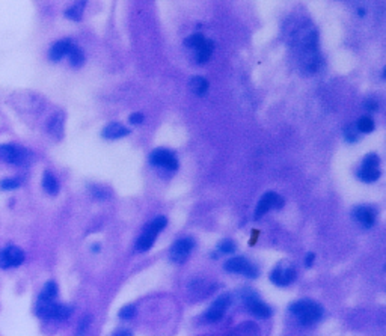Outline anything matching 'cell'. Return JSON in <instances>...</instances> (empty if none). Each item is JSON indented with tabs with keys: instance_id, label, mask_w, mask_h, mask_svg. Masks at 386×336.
Wrapping results in <instances>:
<instances>
[{
	"instance_id": "6da1fadb",
	"label": "cell",
	"mask_w": 386,
	"mask_h": 336,
	"mask_svg": "<svg viewBox=\"0 0 386 336\" xmlns=\"http://www.w3.org/2000/svg\"><path fill=\"white\" fill-rule=\"evenodd\" d=\"M290 312H293L299 318V323L303 326H311L317 323L323 315V308L318 303L311 300H300L290 304Z\"/></svg>"
},
{
	"instance_id": "7a4b0ae2",
	"label": "cell",
	"mask_w": 386,
	"mask_h": 336,
	"mask_svg": "<svg viewBox=\"0 0 386 336\" xmlns=\"http://www.w3.org/2000/svg\"><path fill=\"white\" fill-rule=\"evenodd\" d=\"M71 308L61 303H45L37 304V314L43 318H53V320H67L71 315Z\"/></svg>"
},
{
	"instance_id": "3957f363",
	"label": "cell",
	"mask_w": 386,
	"mask_h": 336,
	"mask_svg": "<svg viewBox=\"0 0 386 336\" xmlns=\"http://www.w3.org/2000/svg\"><path fill=\"white\" fill-rule=\"evenodd\" d=\"M193 246H195V241L189 237L176 240L173 243V246L171 248V252H169L171 261L175 262V264H183L189 258Z\"/></svg>"
},
{
	"instance_id": "277c9868",
	"label": "cell",
	"mask_w": 386,
	"mask_h": 336,
	"mask_svg": "<svg viewBox=\"0 0 386 336\" xmlns=\"http://www.w3.org/2000/svg\"><path fill=\"white\" fill-rule=\"evenodd\" d=\"M150 163L159 168H165L168 170H176L178 168V162L173 156V152L165 148H159L154 149L150 154Z\"/></svg>"
},
{
	"instance_id": "5b68a950",
	"label": "cell",
	"mask_w": 386,
	"mask_h": 336,
	"mask_svg": "<svg viewBox=\"0 0 386 336\" xmlns=\"http://www.w3.org/2000/svg\"><path fill=\"white\" fill-rule=\"evenodd\" d=\"M225 270L231 271V273H239V274H245V276L254 279L258 276V270L245 258V256H235L231 258L229 261H226L225 264Z\"/></svg>"
},
{
	"instance_id": "8992f818",
	"label": "cell",
	"mask_w": 386,
	"mask_h": 336,
	"mask_svg": "<svg viewBox=\"0 0 386 336\" xmlns=\"http://www.w3.org/2000/svg\"><path fill=\"white\" fill-rule=\"evenodd\" d=\"M26 255L23 249L17 246H8L6 249L0 251V268H9V267H18L24 262Z\"/></svg>"
},
{
	"instance_id": "52a82bcc",
	"label": "cell",
	"mask_w": 386,
	"mask_h": 336,
	"mask_svg": "<svg viewBox=\"0 0 386 336\" xmlns=\"http://www.w3.org/2000/svg\"><path fill=\"white\" fill-rule=\"evenodd\" d=\"M284 207V198L276 195L275 192H267L262 195L257 205L255 211V219H259L262 214H265L267 211H270L272 208H282Z\"/></svg>"
},
{
	"instance_id": "ba28073f",
	"label": "cell",
	"mask_w": 386,
	"mask_h": 336,
	"mask_svg": "<svg viewBox=\"0 0 386 336\" xmlns=\"http://www.w3.org/2000/svg\"><path fill=\"white\" fill-rule=\"evenodd\" d=\"M26 159V152L11 143H3L0 145V160L5 163H12V165H18Z\"/></svg>"
},
{
	"instance_id": "9c48e42d",
	"label": "cell",
	"mask_w": 386,
	"mask_h": 336,
	"mask_svg": "<svg viewBox=\"0 0 386 336\" xmlns=\"http://www.w3.org/2000/svg\"><path fill=\"white\" fill-rule=\"evenodd\" d=\"M294 279H296V268L291 267V265L290 267L278 265L270 273V281L275 285H279V287H287L291 282H294Z\"/></svg>"
},
{
	"instance_id": "30bf717a",
	"label": "cell",
	"mask_w": 386,
	"mask_h": 336,
	"mask_svg": "<svg viewBox=\"0 0 386 336\" xmlns=\"http://www.w3.org/2000/svg\"><path fill=\"white\" fill-rule=\"evenodd\" d=\"M353 217L358 220L362 226L371 228L376 223V211L371 207H356L353 210Z\"/></svg>"
},
{
	"instance_id": "8fae6325",
	"label": "cell",
	"mask_w": 386,
	"mask_h": 336,
	"mask_svg": "<svg viewBox=\"0 0 386 336\" xmlns=\"http://www.w3.org/2000/svg\"><path fill=\"white\" fill-rule=\"evenodd\" d=\"M73 45H74V44H73L71 40H61V41L54 42V44L51 45L50 51H48L50 59L53 60V62H57V60H61L64 56H67V54L70 53V50H71Z\"/></svg>"
},
{
	"instance_id": "7c38bea8",
	"label": "cell",
	"mask_w": 386,
	"mask_h": 336,
	"mask_svg": "<svg viewBox=\"0 0 386 336\" xmlns=\"http://www.w3.org/2000/svg\"><path fill=\"white\" fill-rule=\"evenodd\" d=\"M213 50H214V42L209 38H205V41L195 50L196 51V62L201 64V65L207 64L213 54Z\"/></svg>"
},
{
	"instance_id": "4fadbf2b",
	"label": "cell",
	"mask_w": 386,
	"mask_h": 336,
	"mask_svg": "<svg viewBox=\"0 0 386 336\" xmlns=\"http://www.w3.org/2000/svg\"><path fill=\"white\" fill-rule=\"evenodd\" d=\"M130 133V130L121 124H118V122H112V124L106 126L103 128V137L104 139H121L124 136H127Z\"/></svg>"
},
{
	"instance_id": "5bb4252c",
	"label": "cell",
	"mask_w": 386,
	"mask_h": 336,
	"mask_svg": "<svg viewBox=\"0 0 386 336\" xmlns=\"http://www.w3.org/2000/svg\"><path fill=\"white\" fill-rule=\"evenodd\" d=\"M248 309L251 311V314H254L255 317H259V318H267L272 314V309L267 306L265 303L255 300V298L248 300Z\"/></svg>"
},
{
	"instance_id": "9a60e30c",
	"label": "cell",
	"mask_w": 386,
	"mask_h": 336,
	"mask_svg": "<svg viewBox=\"0 0 386 336\" xmlns=\"http://www.w3.org/2000/svg\"><path fill=\"white\" fill-rule=\"evenodd\" d=\"M57 297V285L56 282H47L38 297V304H45V303H53L54 298Z\"/></svg>"
},
{
	"instance_id": "2e32d148",
	"label": "cell",
	"mask_w": 386,
	"mask_h": 336,
	"mask_svg": "<svg viewBox=\"0 0 386 336\" xmlns=\"http://www.w3.org/2000/svg\"><path fill=\"white\" fill-rule=\"evenodd\" d=\"M209 87H210V83L207 79H204L202 76H195L192 77L190 80V89L192 92L198 97H202L205 95L207 92H209Z\"/></svg>"
},
{
	"instance_id": "e0dca14e",
	"label": "cell",
	"mask_w": 386,
	"mask_h": 336,
	"mask_svg": "<svg viewBox=\"0 0 386 336\" xmlns=\"http://www.w3.org/2000/svg\"><path fill=\"white\" fill-rule=\"evenodd\" d=\"M64 130V115L62 113H54L48 121V133L54 137H61Z\"/></svg>"
},
{
	"instance_id": "ac0fdd59",
	"label": "cell",
	"mask_w": 386,
	"mask_h": 336,
	"mask_svg": "<svg viewBox=\"0 0 386 336\" xmlns=\"http://www.w3.org/2000/svg\"><path fill=\"white\" fill-rule=\"evenodd\" d=\"M43 187L51 196H56L59 193V182H57L56 176L51 172H45L44 173V176H43Z\"/></svg>"
},
{
	"instance_id": "d6986e66",
	"label": "cell",
	"mask_w": 386,
	"mask_h": 336,
	"mask_svg": "<svg viewBox=\"0 0 386 336\" xmlns=\"http://www.w3.org/2000/svg\"><path fill=\"white\" fill-rule=\"evenodd\" d=\"M154 241H156V235H153V234H150V232L143 231V234H142V235L137 238V241H136V249H137L139 252H146V251H150V249L153 248Z\"/></svg>"
},
{
	"instance_id": "ffe728a7",
	"label": "cell",
	"mask_w": 386,
	"mask_h": 336,
	"mask_svg": "<svg viewBox=\"0 0 386 336\" xmlns=\"http://www.w3.org/2000/svg\"><path fill=\"white\" fill-rule=\"evenodd\" d=\"M166 225H168V219L163 217V216H159V217H156L154 220H151L150 223H148L143 231H146V232H150V234L157 237V234H160L166 228Z\"/></svg>"
},
{
	"instance_id": "44dd1931",
	"label": "cell",
	"mask_w": 386,
	"mask_h": 336,
	"mask_svg": "<svg viewBox=\"0 0 386 336\" xmlns=\"http://www.w3.org/2000/svg\"><path fill=\"white\" fill-rule=\"evenodd\" d=\"M358 175H359V178H361L362 181H365V182H374V181L379 179L380 170H379V168H361V170H359Z\"/></svg>"
},
{
	"instance_id": "7402d4cb",
	"label": "cell",
	"mask_w": 386,
	"mask_h": 336,
	"mask_svg": "<svg viewBox=\"0 0 386 336\" xmlns=\"http://www.w3.org/2000/svg\"><path fill=\"white\" fill-rule=\"evenodd\" d=\"M356 128H358L359 133H365V134L371 133L374 130V119L371 116H368V115L361 116L359 121H358V124H356Z\"/></svg>"
},
{
	"instance_id": "603a6c76",
	"label": "cell",
	"mask_w": 386,
	"mask_h": 336,
	"mask_svg": "<svg viewBox=\"0 0 386 336\" xmlns=\"http://www.w3.org/2000/svg\"><path fill=\"white\" fill-rule=\"evenodd\" d=\"M68 56H70V64H71L73 67H82V65H83V62H85V54H83V51H82L77 45H73V47H71Z\"/></svg>"
},
{
	"instance_id": "cb8c5ba5",
	"label": "cell",
	"mask_w": 386,
	"mask_h": 336,
	"mask_svg": "<svg viewBox=\"0 0 386 336\" xmlns=\"http://www.w3.org/2000/svg\"><path fill=\"white\" fill-rule=\"evenodd\" d=\"M86 3L85 2H79L73 6H70L67 11H65V17H68L70 20H74V21H80L82 20V15H83V6Z\"/></svg>"
},
{
	"instance_id": "d4e9b609",
	"label": "cell",
	"mask_w": 386,
	"mask_h": 336,
	"mask_svg": "<svg viewBox=\"0 0 386 336\" xmlns=\"http://www.w3.org/2000/svg\"><path fill=\"white\" fill-rule=\"evenodd\" d=\"M223 311H220V309H217V308H210L209 311L205 312V320L207 321H212V323H217V321H220L222 318H223Z\"/></svg>"
},
{
	"instance_id": "484cf974",
	"label": "cell",
	"mask_w": 386,
	"mask_h": 336,
	"mask_svg": "<svg viewBox=\"0 0 386 336\" xmlns=\"http://www.w3.org/2000/svg\"><path fill=\"white\" fill-rule=\"evenodd\" d=\"M204 41H205V37H204L202 34H193V35H190V37L186 40V45H187L189 48L196 50Z\"/></svg>"
},
{
	"instance_id": "4316f807",
	"label": "cell",
	"mask_w": 386,
	"mask_h": 336,
	"mask_svg": "<svg viewBox=\"0 0 386 336\" xmlns=\"http://www.w3.org/2000/svg\"><path fill=\"white\" fill-rule=\"evenodd\" d=\"M21 186V179L20 178H5V179H2L0 181V187L2 189H8V190H11V189H17V187H20Z\"/></svg>"
},
{
	"instance_id": "83f0119b",
	"label": "cell",
	"mask_w": 386,
	"mask_h": 336,
	"mask_svg": "<svg viewBox=\"0 0 386 336\" xmlns=\"http://www.w3.org/2000/svg\"><path fill=\"white\" fill-rule=\"evenodd\" d=\"M229 303H231V297H229L228 294H223V295H220V297L213 303V308H217V309H220V311L225 312V309L229 306Z\"/></svg>"
},
{
	"instance_id": "f1b7e54d",
	"label": "cell",
	"mask_w": 386,
	"mask_h": 336,
	"mask_svg": "<svg viewBox=\"0 0 386 336\" xmlns=\"http://www.w3.org/2000/svg\"><path fill=\"white\" fill-rule=\"evenodd\" d=\"M358 128H356V126H353V124H348L347 127H345V130H344V136H345V139L348 140V142H356L358 140Z\"/></svg>"
},
{
	"instance_id": "f546056e",
	"label": "cell",
	"mask_w": 386,
	"mask_h": 336,
	"mask_svg": "<svg viewBox=\"0 0 386 336\" xmlns=\"http://www.w3.org/2000/svg\"><path fill=\"white\" fill-rule=\"evenodd\" d=\"M136 314V306L134 304H127L120 311V318L121 320H131Z\"/></svg>"
},
{
	"instance_id": "4dcf8cb0",
	"label": "cell",
	"mask_w": 386,
	"mask_h": 336,
	"mask_svg": "<svg viewBox=\"0 0 386 336\" xmlns=\"http://www.w3.org/2000/svg\"><path fill=\"white\" fill-rule=\"evenodd\" d=\"M380 159L377 154H368L364 162H362V168H379Z\"/></svg>"
},
{
	"instance_id": "1f68e13d",
	"label": "cell",
	"mask_w": 386,
	"mask_h": 336,
	"mask_svg": "<svg viewBox=\"0 0 386 336\" xmlns=\"http://www.w3.org/2000/svg\"><path fill=\"white\" fill-rule=\"evenodd\" d=\"M91 315H86L80 320L79 327H77V336H83L86 333V330L89 329V324H91Z\"/></svg>"
},
{
	"instance_id": "d6a6232c",
	"label": "cell",
	"mask_w": 386,
	"mask_h": 336,
	"mask_svg": "<svg viewBox=\"0 0 386 336\" xmlns=\"http://www.w3.org/2000/svg\"><path fill=\"white\" fill-rule=\"evenodd\" d=\"M235 251V244L231 241V240H225L219 244V252L223 253V255H228V253H232Z\"/></svg>"
},
{
	"instance_id": "836d02e7",
	"label": "cell",
	"mask_w": 386,
	"mask_h": 336,
	"mask_svg": "<svg viewBox=\"0 0 386 336\" xmlns=\"http://www.w3.org/2000/svg\"><path fill=\"white\" fill-rule=\"evenodd\" d=\"M143 119H145V116H143L142 113H139V112H136V113H131V115H130V118H129V121L131 122V124H134V126H137V124H142V122H143Z\"/></svg>"
},
{
	"instance_id": "e575fe53",
	"label": "cell",
	"mask_w": 386,
	"mask_h": 336,
	"mask_svg": "<svg viewBox=\"0 0 386 336\" xmlns=\"http://www.w3.org/2000/svg\"><path fill=\"white\" fill-rule=\"evenodd\" d=\"M112 336H133V335H131V332L127 330V329H120V330H116Z\"/></svg>"
},
{
	"instance_id": "d590c367",
	"label": "cell",
	"mask_w": 386,
	"mask_h": 336,
	"mask_svg": "<svg viewBox=\"0 0 386 336\" xmlns=\"http://www.w3.org/2000/svg\"><path fill=\"white\" fill-rule=\"evenodd\" d=\"M379 104H377V101H374V100H367L365 101V107L368 109V110H377L379 107H377Z\"/></svg>"
},
{
	"instance_id": "8d00e7d4",
	"label": "cell",
	"mask_w": 386,
	"mask_h": 336,
	"mask_svg": "<svg viewBox=\"0 0 386 336\" xmlns=\"http://www.w3.org/2000/svg\"><path fill=\"white\" fill-rule=\"evenodd\" d=\"M314 258H315V253H309V255L306 256V265H308V267H311V265H312V261H314Z\"/></svg>"
},
{
	"instance_id": "74e56055",
	"label": "cell",
	"mask_w": 386,
	"mask_h": 336,
	"mask_svg": "<svg viewBox=\"0 0 386 336\" xmlns=\"http://www.w3.org/2000/svg\"><path fill=\"white\" fill-rule=\"evenodd\" d=\"M364 14H365V11H364V9L361 8V9H359V15H364Z\"/></svg>"
}]
</instances>
